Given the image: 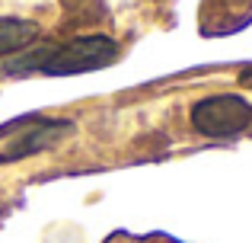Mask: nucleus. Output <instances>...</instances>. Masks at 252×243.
<instances>
[{
  "instance_id": "1",
  "label": "nucleus",
  "mask_w": 252,
  "mask_h": 243,
  "mask_svg": "<svg viewBox=\"0 0 252 243\" xmlns=\"http://www.w3.org/2000/svg\"><path fill=\"white\" fill-rule=\"evenodd\" d=\"M122 48L109 35H80L70 38L55 48L35 51V55H19L3 64V74H45V77H74V74H90L102 70L118 61Z\"/></svg>"
},
{
  "instance_id": "2",
  "label": "nucleus",
  "mask_w": 252,
  "mask_h": 243,
  "mask_svg": "<svg viewBox=\"0 0 252 243\" xmlns=\"http://www.w3.org/2000/svg\"><path fill=\"white\" fill-rule=\"evenodd\" d=\"M252 125V103L236 93H214L191 106V128L204 138H236Z\"/></svg>"
},
{
  "instance_id": "3",
  "label": "nucleus",
  "mask_w": 252,
  "mask_h": 243,
  "mask_svg": "<svg viewBox=\"0 0 252 243\" xmlns=\"http://www.w3.org/2000/svg\"><path fill=\"white\" fill-rule=\"evenodd\" d=\"M67 131H74V125L64 122V119H45V122H35L32 128H23L16 138H13V144L0 154V160H19V157H29L35 154V150L42 147H51V144L58 141V138H64Z\"/></svg>"
},
{
  "instance_id": "4",
  "label": "nucleus",
  "mask_w": 252,
  "mask_h": 243,
  "mask_svg": "<svg viewBox=\"0 0 252 243\" xmlns=\"http://www.w3.org/2000/svg\"><path fill=\"white\" fill-rule=\"evenodd\" d=\"M42 35V26L23 16H0V58L26 51Z\"/></svg>"
},
{
  "instance_id": "5",
  "label": "nucleus",
  "mask_w": 252,
  "mask_h": 243,
  "mask_svg": "<svg viewBox=\"0 0 252 243\" xmlns=\"http://www.w3.org/2000/svg\"><path fill=\"white\" fill-rule=\"evenodd\" d=\"M211 10H220V16L204 32H236L240 26H246L252 19V0H208L204 16H208Z\"/></svg>"
},
{
  "instance_id": "6",
  "label": "nucleus",
  "mask_w": 252,
  "mask_h": 243,
  "mask_svg": "<svg viewBox=\"0 0 252 243\" xmlns=\"http://www.w3.org/2000/svg\"><path fill=\"white\" fill-rule=\"evenodd\" d=\"M137 243H176V240H169V237H160V234H157V237H147V240H137Z\"/></svg>"
},
{
  "instance_id": "7",
  "label": "nucleus",
  "mask_w": 252,
  "mask_h": 243,
  "mask_svg": "<svg viewBox=\"0 0 252 243\" xmlns=\"http://www.w3.org/2000/svg\"><path fill=\"white\" fill-rule=\"evenodd\" d=\"M240 80L246 83V87H252V68H246V70H243V74H240Z\"/></svg>"
}]
</instances>
